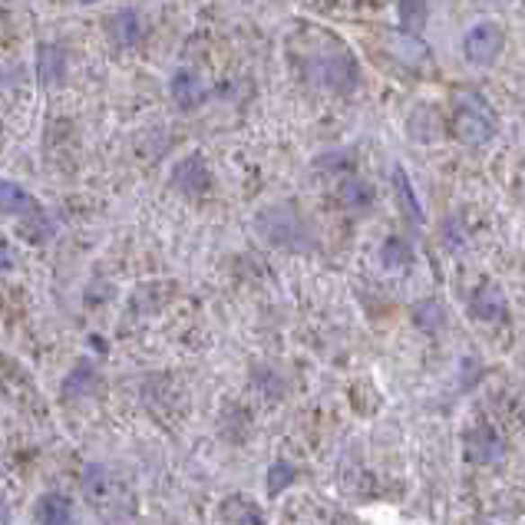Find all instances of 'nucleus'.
<instances>
[{"instance_id": "1", "label": "nucleus", "mask_w": 525, "mask_h": 525, "mask_svg": "<svg viewBox=\"0 0 525 525\" xmlns=\"http://www.w3.org/2000/svg\"><path fill=\"white\" fill-rule=\"evenodd\" d=\"M453 136L466 146H485L495 136V112L479 93H459L453 106Z\"/></svg>"}, {"instance_id": "2", "label": "nucleus", "mask_w": 525, "mask_h": 525, "mask_svg": "<svg viewBox=\"0 0 525 525\" xmlns=\"http://www.w3.org/2000/svg\"><path fill=\"white\" fill-rule=\"evenodd\" d=\"M307 80L321 90L351 93L357 83V63L351 53H317L307 63Z\"/></svg>"}, {"instance_id": "3", "label": "nucleus", "mask_w": 525, "mask_h": 525, "mask_svg": "<svg viewBox=\"0 0 525 525\" xmlns=\"http://www.w3.org/2000/svg\"><path fill=\"white\" fill-rule=\"evenodd\" d=\"M505 50V31L503 23L495 21H479L469 27L463 37V57L473 67H493Z\"/></svg>"}, {"instance_id": "4", "label": "nucleus", "mask_w": 525, "mask_h": 525, "mask_svg": "<svg viewBox=\"0 0 525 525\" xmlns=\"http://www.w3.org/2000/svg\"><path fill=\"white\" fill-rule=\"evenodd\" d=\"M83 495H86L96 509H112V505L122 499L120 479L112 476L110 466L90 463L86 466V473H83Z\"/></svg>"}, {"instance_id": "5", "label": "nucleus", "mask_w": 525, "mask_h": 525, "mask_svg": "<svg viewBox=\"0 0 525 525\" xmlns=\"http://www.w3.org/2000/svg\"><path fill=\"white\" fill-rule=\"evenodd\" d=\"M258 232L271 245H291L301 235V222H298L291 205H278V209H268V212L258 215Z\"/></svg>"}, {"instance_id": "6", "label": "nucleus", "mask_w": 525, "mask_h": 525, "mask_svg": "<svg viewBox=\"0 0 525 525\" xmlns=\"http://www.w3.org/2000/svg\"><path fill=\"white\" fill-rule=\"evenodd\" d=\"M172 185L182 195H205L212 189V172L202 156H189L172 169Z\"/></svg>"}, {"instance_id": "7", "label": "nucleus", "mask_w": 525, "mask_h": 525, "mask_svg": "<svg viewBox=\"0 0 525 525\" xmlns=\"http://www.w3.org/2000/svg\"><path fill=\"white\" fill-rule=\"evenodd\" d=\"M469 314H473L476 321H483V324L503 321L505 314H509V304H505L503 288H499L495 281H483V284H479V288L473 291V298H469Z\"/></svg>"}, {"instance_id": "8", "label": "nucleus", "mask_w": 525, "mask_h": 525, "mask_svg": "<svg viewBox=\"0 0 525 525\" xmlns=\"http://www.w3.org/2000/svg\"><path fill=\"white\" fill-rule=\"evenodd\" d=\"M503 453H505V443L493 426H476V430L466 433V456H469L473 463H483V466L499 463Z\"/></svg>"}, {"instance_id": "9", "label": "nucleus", "mask_w": 525, "mask_h": 525, "mask_svg": "<svg viewBox=\"0 0 525 525\" xmlns=\"http://www.w3.org/2000/svg\"><path fill=\"white\" fill-rule=\"evenodd\" d=\"M169 93H172V100L179 102L182 110H199V106L205 102V96H209L202 76H199L195 70H175L172 73Z\"/></svg>"}, {"instance_id": "10", "label": "nucleus", "mask_w": 525, "mask_h": 525, "mask_svg": "<svg viewBox=\"0 0 525 525\" xmlns=\"http://www.w3.org/2000/svg\"><path fill=\"white\" fill-rule=\"evenodd\" d=\"M40 212V205L23 185L0 179V215H13V218H27V215Z\"/></svg>"}, {"instance_id": "11", "label": "nucleus", "mask_w": 525, "mask_h": 525, "mask_svg": "<svg viewBox=\"0 0 525 525\" xmlns=\"http://www.w3.org/2000/svg\"><path fill=\"white\" fill-rule=\"evenodd\" d=\"M33 515H37V522H43V525H67L73 519L70 495L43 493L40 499H37V509H33Z\"/></svg>"}, {"instance_id": "12", "label": "nucleus", "mask_w": 525, "mask_h": 525, "mask_svg": "<svg viewBox=\"0 0 525 525\" xmlns=\"http://www.w3.org/2000/svg\"><path fill=\"white\" fill-rule=\"evenodd\" d=\"M390 50L400 63L406 67H423L430 60V47L420 40V33H410V31H400L390 37Z\"/></svg>"}, {"instance_id": "13", "label": "nucleus", "mask_w": 525, "mask_h": 525, "mask_svg": "<svg viewBox=\"0 0 525 525\" xmlns=\"http://www.w3.org/2000/svg\"><path fill=\"white\" fill-rule=\"evenodd\" d=\"M100 384V374H96V367L90 360H80V364L73 367V374H67L63 380V396L67 400H83L86 394H93Z\"/></svg>"}, {"instance_id": "14", "label": "nucleus", "mask_w": 525, "mask_h": 525, "mask_svg": "<svg viewBox=\"0 0 525 525\" xmlns=\"http://www.w3.org/2000/svg\"><path fill=\"white\" fill-rule=\"evenodd\" d=\"M67 73V60H63V50L53 47V43H40L37 50V76H40L43 86H57Z\"/></svg>"}, {"instance_id": "15", "label": "nucleus", "mask_w": 525, "mask_h": 525, "mask_svg": "<svg viewBox=\"0 0 525 525\" xmlns=\"http://www.w3.org/2000/svg\"><path fill=\"white\" fill-rule=\"evenodd\" d=\"M394 185H396V202H400L404 215L410 222L423 225V205H420V199H416V192H414V182L406 179V172L400 169V165L394 169Z\"/></svg>"}, {"instance_id": "16", "label": "nucleus", "mask_w": 525, "mask_h": 525, "mask_svg": "<svg viewBox=\"0 0 525 525\" xmlns=\"http://www.w3.org/2000/svg\"><path fill=\"white\" fill-rule=\"evenodd\" d=\"M110 31H112V40L120 43V47H136V43L142 40L139 13H136V11H120L110 21Z\"/></svg>"}, {"instance_id": "17", "label": "nucleus", "mask_w": 525, "mask_h": 525, "mask_svg": "<svg viewBox=\"0 0 525 525\" xmlns=\"http://www.w3.org/2000/svg\"><path fill=\"white\" fill-rule=\"evenodd\" d=\"M380 262L390 271H404L414 264V245L404 242V238H387L384 248H380Z\"/></svg>"}, {"instance_id": "18", "label": "nucleus", "mask_w": 525, "mask_h": 525, "mask_svg": "<svg viewBox=\"0 0 525 525\" xmlns=\"http://www.w3.org/2000/svg\"><path fill=\"white\" fill-rule=\"evenodd\" d=\"M222 519L225 522H248V525H258V522H264V515L258 512V509H254L252 503H248V499H238V495H235V499H228V503L222 505Z\"/></svg>"}, {"instance_id": "19", "label": "nucleus", "mask_w": 525, "mask_h": 525, "mask_svg": "<svg viewBox=\"0 0 525 525\" xmlns=\"http://www.w3.org/2000/svg\"><path fill=\"white\" fill-rule=\"evenodd\" d=\"M443 307H440V301H420L414 304V324L420 327V331H440L443 327Z\"/></svg>"}, {"instance_id": "20", "label": "nucleus", "mask_w": 525, "mask_h": 525, "mask_svg": "<svg viewBox=\"0 0 525 525\" xmlns=\"http://www.w3.org/2000/svg\"><path fill=\"white\" fill-rule=\"evenodd\" d=\"M400 23L404 31L420 33L426 23V0H400Z\"/></svg>"}, {"instance_id": "21", "label": "nucleus", "mask_w": 525, "mask_h": 525, "mask_svg": "<svg viewBox=\"0 0 525 525\" xmlns=\"http://www.w3.org/2000/svg\"><path fill=\"white\" fill-rule=\"evenodd\" d=\"M341 199L347 209H367V205L374 202V192H370V185L360 182V179H351V182H343L341 189Z\"/></svg>"}, {"instance_id": "22", "label": "nucleus", "mask_w": 525, "mask_h": 525, "mask_svg": "<svg viewBox=\"0 0 525 525\" xmlns=\"http://www.w3.org/2000/svg\"><path fill=\"white\" fill-rule=\"evenodd\" d=\"M294 479H298V469H294L291 463H274L271 469H268V495L284 493Z\"/></svg>"}, {"instance_id": "23", "label": "nucleus", "mask_w": 525, "mask_h": 525, "mask_svg": "<svg viewBox=\"0 0 525 525\" xmlns=\"http://www.w3.org/2000/svg\"><path fill=\"white\" fill-rule=\"evenodd\" d=\"M11 264H13V254L0 245V271H11Z\"/></svg>"}, {"instance_id": "24", "label": "nucleus", "mask_w": 525, "mask_h": 525, "mask_svg": "<svg viewBox=\"0 0 525 525\" xmlns=\"http://www.w3.org/2000/svg\"><path fill=\"white\" fill-rule=\"evenodd\" d=\"M0 522H11V512H7V505H0Z\"/></svg>"}, {"instance_id": "25", "label": "nucleus", "mask_w": 525, "mask_h": 525, "mask_svg": "<svg viewBox=\"0 0 525 525\" xmlns=\"http://www.w3.org/2000/svg\"><path fill=\"white\" fill-rule=\"evenodd\" d=\"M80 4H96V0H80Z\"/></svg>"}]
</instances>
